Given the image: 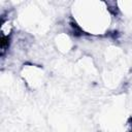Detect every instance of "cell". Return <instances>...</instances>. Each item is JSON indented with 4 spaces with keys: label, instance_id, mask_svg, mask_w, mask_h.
Returning <instances> with one entry per match:
<instances>
[{
    "label": "cell",
    "instance_id": "1",
    "mask_svg": "<svg viewBox=\"0 0 132 132\" xmlns=\"http://www.w3.org/2000/svg\"><path fill=\"white\" fill-rule=\"evenodd\" d=\"M8 45V38L5 37V36H2L1 37V48L2 51H4Z\"/></svg>",
    "mask_w": 132,
    "mask_h": 132
}]
</instances>
